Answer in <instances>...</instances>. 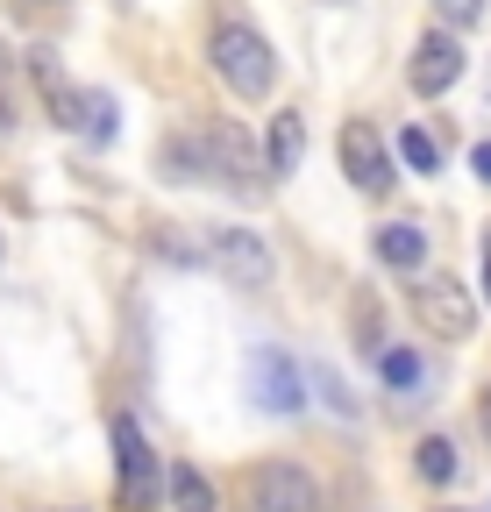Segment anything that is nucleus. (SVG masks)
Instances as JSON below:
<instances>
[{
  "instance_id": "4be33fe9",
  "label": "nucleus",
  "mask_w": 491,
  "mask_h": 512,
  "mask_svg": "<svg viewBox=\"0 0 491 512\" xmlns=\"http://www.w3.org/2000/svg\"><path fill=\"white\" fill-rule=\"evenodd\" d=\"M8 72H15V57H8V43H0V128L15 121V114H8Z\"/></svg>"
},
{
  "instance_id": "4468645a",
  "label": "nucleus",
  "mask_w": 491,
  "mask_h": 512,
  "mask_svg": "<svg viewBox=\"0 0 491 512\" xmlns=\"http://www.w3.org/2000/svg\"><path fill=\"white\" fill-rule=\"evenodd\" d=\"M157 171L178 178V185L207 178V143H200V136H171V143H157Z\"/></svg>"
},
{
  "instance_id": "7ed1b4c3",
  "label": "nucleus",
  "mask_w": 491,
  "mask_h": 512,
  "mask_svg": "<svg viewBox=\"0 0 491 512\" xmlns=\"http://www.w3.org/2000/svg\"><path fill=\"white\" fill-rule=\"evenodd\" d=\"M107 434H114V470H121V512H150L157 498H164V456L143 441V427L129 420V413H114L107 420Z\"/></svg>"
},
{
  "instance_id": "aec40b11",
  "label": "nucleus",
  "mask_w": 491,
  "mask_h": 512,
  "mask_svg": "<svg viewBox=\"0 0 491 512\" xmlns=\"http://www.w3.org/2000/svg\"><path fill=\"white\" fill-rule=\"evenodd\" d=\"M435 15L449 29H470V22H484V0H435Z\"/></svg>"
},
{
  "instance_id": "2eb2a0df",
  "label": "nucleus",
  "mask_w": 491,
  "mask_h": 512,
  "mask_svg": "<svg viewBox=\"0 0 491 512\" xmlns=\"http://www.w3.org/2000/svg\"><path fill=\"white\" fill-rule=\"evenodd\" d=\"M456 470H463V456H456L449 434H427V441L413 448V477H420V484H456Z\"/></svg>"
},
{
  "instance_id": "393cba45",
  "label": "nucleus",
  "mask_w": 491,
  "mask_h": 512,
  "mask_svg": "<svg viewBox=\"0 0 491 512\" xmlns=\"http://www.w3.org/2000/svg\"><path fill=\"white\" fill-rule=\"evenodd\" d=\"M484 299H491V235H484Z\"/></svg>"
},
{
  "instance_id": "1a4fd4ad",
  "label": "nucleus",
  "mask_w": 491,
  "mask_h": 512,
  "mask_svg": "<svg viewBox=\"0 0 491 512\" xmlns=\"http://www.w3.org/2000/svg\"><path fill=\"white\" fill-rule=\"evenodd\" d=\"M335 150H342V171H349L356 192H385V185H392V150H385V136H378V121H363V114L342 121Z\"/></svg>"
},
{
  "instance_id": "39448f33",
  "label": "nucleus",
  "mask_w": 491,
  "mask_h": 512,
  "mask_svg": "<svg viewBox=\"0 0 491 512\" xmlns=\"http://www.w3.org/2000/svg\"><path fill=\"white\" fill-rule=\"evenodd\" d=\"M43 107H50V121L57 128H72V136H86V143H114L121 136V114H114V100L107 93H93V86H50L43 93Z\"/></svg>"
},
{
  "instance_id": "9b49d317",
  "label": "nucleus",
  "mask_w": 491,
  "mask_h": 512,
  "mask_svg": "<svg viewBox=\"0 0 491 512\" xmlns=\"http://www.w3.org/2000/svg\"><path fill=\"white\" fill-rule=\"evenodd\" d=\"M299 157H306V121H299L292 107H278V114H271V136H264V171H271V178H292Z\"/></svg>"
},
{
  "instance_id": "bb28decb",
  "label": "nucleus",
  "mask_w": 491,
  "mask_h": 512,
  "mask_svg": "<svg viewBox=\"0 0 491 512\" xmlns=\"http://www.w3.org/2000/svg\"><path fill=\"white\" fill-rule=\"evenodd\" d=\"M57 512H79V505H57Z\"/></svg>"
},
{
  "instance_id": "423d86ee",
  "label": "nucleus",
  "mask_w": 491,
  "mask_h": 512,
  "mask_svg": "<svg viewBox=\"0 0 491 512\" xmlns=\"http://www.w3.org/2000/svg\"><path fill=\"white\" fill-rule=\"evenodd\" d=\"M250 399L264 406V413H278V420H292L299 406H306V370L285 356V349H250Z\"/></svg>"
},
{
  "instance_id": "20e7f679",
  "label": "nucleus",
  "mask_w": 491,
  "mask_h": 512,
  "mask_svg": "<svg viewBox=\"0 0 491 512\" xmlns=\"http://www.w3.org/2000/svg\"><path fill=\"white\" fill-rule=\"evenodd\" d=\"M207 264L228 285H250V292L278 278V256H271V242L257 228H207Z\"/></svg>"
},
{
  "instance_id": "f03ea898",
  "label": "nucleus",
  "mask_w": 491,
  "mask_h": 512,
  "mask_svg": "<svg viewBox=\"0 0 491 512\" xmlns=\"http://www.w3.org/2000/svg\"><path fill=\"white\" fill-rule=\"evenodd\" d=\"M413 320L435 342H470V328H477V299H470V285L456 278V271H420L413 278Z\"/></svg>"
},
{
  "instance_id": "f8f14e48",
  "label": "nucleus",
  "mask_w": 491,
  "mask_h": 512,
  "mask_svg": "<svg viewBox=\"0 0 491 512\" xmlns=\"http://www.w3.org/2000/svg\"><path fill=\"white\" fill-rule=\"evenodd\" d=\"M371 249H378V264H392V271H420L427 264V228L420 221H385L371 235Z\"/></svg>"
},
{
  "instance_id": "9d476101",
  "label": "nucleus",
  "mask_w": 491,
  "mask_h": 512,
  "mask_svg": "<svg viewBox=\"0 0 491 512\" xmlns=\"http://www.w3.org/2000/svg\"><path fill=\"white\" fill-rule=\"evenodd\" d=\"M456 79H463V43H456V29H427V36L413 43L406 86H413L420 100H442V93H449Z\"/></svg>"
},
{
  "instance_id": "5701e85b",
  "label": "nucleus",
  "mask_w": 491,
  "mask_h": 512,
  "mask_svg": "<svg viewBox=\"0 0 491 512\" xmlns=\"http://www.w3.org/2000/svg\"><path fill=\"white\" fill-rule=\"evenodd\" d=\"M470 171H477V178L491 185V143H477V150H470Z\"/></svg>"
},
{
  "instance_id": "f3484780",
  "label": "nucleus",
  "mask_w": 491,
  "mask_h": 512,
  "mask_svg": "<svg viewBox=\"0 0 491 512\" xmlns=\"http://www.w3.org/2000/svg\"><path fill=\"white\" fill-rule=\"evenodd\" d=\"M150 256H164V264H178V271H200L207 264V242H186V235L164 221V228H150Z\"/></svg>"
},
{
  "instance_id": "dca6fc26",
  "label": "nucleus",
  "mask_w": 491,
  "mask_h": 512,
  "mask_svg": "<svg viewBox=\"0 0 491 512\" xmlns=\"http://www.w3.org/2000/svg\"><path fill=\"white\" fill-rule=\"evenodd\" d=\"M378 384H385L392 399H413L420 384H427V370H420L413 349H378Z\"/></svg>"
},
{
  "instance_id": "6ab92c4d",
  "label": "nucleus",
  "mask_w": 491,
  "mask_h": 512,
  "mask_svg": "<svg viewBox=\"0 0 491 512\" xmlns=\"http://www.w3.org/2000/svg\"><path fill=\"white\" fill-rule=\"evenodd\" d=\"M29 79H36V93L65 86V64H57V50H50V43H43V50H29Z\"/></svg>"
},
{
  "instance_id": "ddd939ff",
  "label": "nucleus",
  "mask_w": 491,
  "mask_h": 512,
  "mask_svg": "<svg viewBox=\"0 0 491 512\" xmlns=\"http://www.w3.org/2000/svg\"><path fill=\"white\" fill-rule=\"evenodd\" d=\"M164 491H171V512H221L214 484H207L193 463H171V470H164Z\"/></svg>"
},
{
  "instance_id": "6e6552de",
  "label": "nucleus",
  "mask_w": 491,
  "mask_h": 512,
  "mask_svg": "<svg viewBox=\"0 0 491 512\" xmlns=\"http://www.w3.org/2000/svg\"><path fill=\"white\" fill-rule=\"evenodd\" d=\"M200 143H207V171L228 178L235 192H257V185L271 178L264 157H257V143L242 136V121H214V128H200Z\"/></svg>"
},
{
  "instance_id": "412c9836",
  "label": "nucleus",
  "mask_w": 491,
  "mask_h": 512,
  "mask_svg": "<svg viewBox=\"0 0 491 512\" xmlns=\"http://www.w3.org/2000/svg\"><path fill=\"white\" fill-rule=\"evenodd\" d=\"M314 384H321V399H328L335 413H356V406H349V392H342V377H335V370H314Z\"/></svg>"
},
{
  "instance_id": "a878e982",
  "label": "nucleus",
  "mask_w": 491,
  "mask_h": 512,
  "mask_svg": "<svg viewBox=\"0 0 491 512\" xmlns=\"http://www.w3.org/2000/svg\"><path fill=\"white\" fill-rule=\"evenodd\" d=\"M15 8H50V0H15Z\"/></svg>"
},
{
  "instance_id": "b1692460",
  "label": "nucleus",
  "mask_w": 491,
  "mask_h": 512,
  "mask_svg": "<svg viewBox=\"0 0 491 512\" xmlns=\"http://www.w3.org/2000/svg\"><path fill=\"white\" fill-rule=\"evenodd\" d=\"M477 427H484V441H491V384L477 392Z\"/></svg>"
},
{
  "instance_id": "a211bd4d",
  "label": "nucleus",
  "mask_w": 491,
  "mask_h": 512,
  "mask_svg": "<svg viewBox=\"0 0 491 512\" xmlns=\"http://www.w3.org/2000/svg\"><path fill=\"white\" fill-rule=\"evenodd\" d=\"M392 143H399V164H406V171H420V178L442 171V150H435V136H427V128H399Z\"/></svg>"
},
{
  "instance_id": "0eeeda50",
  "label": "nucleus",
  "mask_w": 491,
  "mask_h": 512,
  "mask_svg": "<svg viewBox=\"0 0 491 512\" xmlns=\"http://www.w3.org/2000/svg\"><path fill=\"white\" fill-rule=\"evenodd\" d=\"M242 498H250V512H321V484L299 463H257Z\"/></svg>"
},
{
  "instance_id": "f257e3e1",
  "label": "nucleus",
  "mask_w": 491,
  "mask_h": 512,
  "mask_svg": "<svg viewBox=\"0 0 491 512\" xmlns=\"http://www.w3.org/2000/svg\"><path fill=\"white\" fill-rule=\"evenodd\" d=\"M207 64H214V79L235 93V100H264L278 86V50L264 43V29L250 22H221L214 43H207Z\"/></svg>"
},
{
  "instance_id": "cd10ccee",
  "label": "nucleus",
  "mask_w": 491,
  "mask_h": 512,
  "mask_svg": "<svg viewBox=\"0 0 491 512\" xmlns=\"http://www.w3.org/2000/svg\"><path fill=\"white\" fill-rule=\"evenodd\" d=\"M449 512H470V505H449Z\"/></svg>"
}]
</instances>
